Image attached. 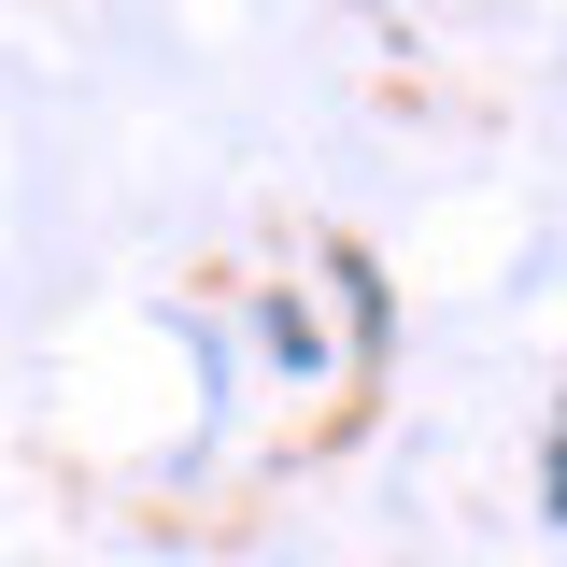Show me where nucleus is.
I'll use <instances>...</instances> for the list:
<instances>
[{"instance_id": "obj_1", "label": "nucleus", "mask_w": 567, "mask_h": 567, "mask_svg": "<svg viewBox=\"0 0 567 567\" xmlns=\"http://www.w3.org/2000/svg\"><path fill=\"white\" fill-rule=\"evenodd\" d=\"M256 341H270L284 369H327V327H312V298H298V284H270V298H256Z\"/></svg>"}, {"instance_id": "obj_2", "label": "nucleus", "mask_w": 567, "mask_h": 567, "mask_svg": "<svg viewBox=\"0 0 567 567\" xmlns=\"http://www.w3.org/2000/svg\"><path fill=\"white\" fill-rule=\"evenodd\" d=\"M539 525H567V398H554V440H539Z\"/></svg>"}]
</instances>
